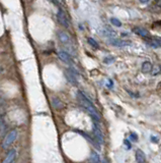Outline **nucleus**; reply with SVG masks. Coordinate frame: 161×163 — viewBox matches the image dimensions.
<instances>
[{"label": "nucleus", "mask_w": 161, "mask_h": 163, "mask_svg": "<svg viewBox=\"0 0 161 163\" xmlns=\"http://www.w3.org/2000/svg\"><path fill=\"white\" fill-rule=\"evenodd\" d=\"M103 163H110V162L107 161V158H104V159H103Z\"/></svg>", "instance_id": "a878e982"}, {"label": "nucleus", "mask_w": 161, "mask_h": 163, "mask_svg": "<svg viewBox=\"0 0 161 163\" xmlns=\"http://www.w3.org/2000/svg\"><path fill=\"white\" fill-rule=\"evenodd\" d=\"M16 137H17V131L16 130L10 131L9 133L5 136L4 140H3V143H2L3 149H8L10 146H11V145L14 143V141L16 140Z\"/></svg>", "instance_id": "f03ea898"}, {"label": "nucleus", "mask_w": 161, "mask_h": 163, "mask_svg": "<svg viewBox=\"0 0 161 163\" xmlns=\"http://www.w3.org/2000/svg\"><path fill=\"white\" fill-rule=\"evenodd\" d=\"M87 42H88L89 45H91L93 48H95V49H99V43H97L94 39H92V38H88V39H87Z\"/></svg>", "instance_id": "a211bd4d"}, {"label": "nucleus", "mask_w": 161, "mask_h": 163, "mask_svg": "<svg viewBox=\"0 0 161 163\" xmlns=\"http://www.w3.org/2000/svg\"><path fill=\"white\" fill-rule=\"evenodd\" d=\"M15 157H16V151L14 149H12V150L9 151V153L7 154V156L5 157V159L3 160L2 163H12L14 161Z\"/></svg>", "instance_id": "f8f14e48"}, {"label": "nucleus", "mask_w": 161, "mask_h": 163, "mask_svg": "<svg viewBox=\"0 0 161 163\" xmlns=\"http://www.w3.org/2000/svg\"><path fill=\"white\" fill-rule=\"evenodd\" d=\"M124 143H125L126 146H127V149H128V150H130V149H131V143H130V141L126 139V140L124 141Z\"/></svg>", "instance_id": "4be33fe9"}, {"label": "nucleus", "mask_w": 161, "mask_h": 163, "mask_svg": "<svg viewBox=\"0 0 161 163\" xmlns=\"http://www.w3.org/2000/svg\"><path fill=\"white\" fill-rule=\"evenodd\" d=\"M57 36H58L59 41H60L62 44H69L70 41H71L70 36L66 32H64V31H59L57 33Z\"/></svg>", "instance_id": "423d86ee"}, {"label": "nucleus", "mask_w": 161, "mask_h": 163, "mask_svg": "<svg viewBox=\"0 0 161 163\" xmlns=\"http://www.w3.org/2000/svg\"><path fill=\"white\" fill-rule=\"evenodd\" d=\"M149 45L153 48H159L161 47V38H155V39H152L149 42Z\"/></svg>", "instance_id": "4468645a"}, {"label": "nucleus", "mask_w": 161, "mask_h": 163, "mask_svg": "<svg viewBox=\"0 0 161 163\" xmlns=\"http://www.w3.org/2000/svg\"><path fill=\"white\" fill-rule=\"evenodd\" d=\"M58 57L60 58L62 61L66 62V63H73L71 55H70L69 53H67V52H65V51L58 52Z\"/></svg>", "instance_id": "1a4fd4ad"}, {"label": "nucleus", "mask_w": 161, "mask_h": 163, "mask_svg": "<svg viewBox=\"0 0 161 163\" xmlns=\"http://www.w3.org/2000/svg\"><path fill=\"white\" fill-rule=\"evenodd\" d=\"M103 33L104 36H107V38H115L117 37V32H115V30L111 29L110 27H104L103 30Z\"/></svg>", "instance_id": "ddd939ff"}, {"label": "nucleus", "mask_w": 161, "mask_h": 163, "mask_svg": "<svg viewBox=\"0 0 161 163\" xmlns=\"http://www.w3.org/2000/svg\"><path fill=\"white\" fill-rule=\"evenodd\" d=\"M0 72H1V68H0Z\"/></svg>", "instance_id": "bb28decb"}, {"label": "nucleus", "mask_w": 161, "mask_h": 163, "mask_svg": "<svg viewBox=\"0 0 161 163\" xmlns=\"http://www.w3.org/2000/svg\"><path fill=\"white\" fill-rule=\"evenodd\" d=\"M48 1H50L51 3H53V4L57 5L58 7H59V6H60V3H59V1H58V0H48Z\"/></svg>", "instance_id": "5701e85b"}, {"label": "nucleus", "mask_w": 161, "mask_h": 163, "mask_svg": "<svg viewBox=\"0 0 161 163\" xmlns=\"http://www.w3.org/2000/svg\"><path fill=\"white\" fill-rule=\"evenodd\" d=\"M93 134H94V137H95L97 143L99 144H103V133L99 127L96 124L93 126Z\"/></svg>", "instance_id": "6e6552de"}, {"label": "nucleus", "mask_w": 161, "mask_h": 163, "mask_svg": "<svg viewBox=\"0 0 161 163\" xmlns=\"http://www.w3.org/2000/svg\"><path fill=\"white\" fill-rule=\"evenodd\" d=\"M111 25L115 26V27H121L122 26L121 20L118 19H115V17H111Z\"/></svg>", "instance_id": "6ab92c4d"}, {"label": "nucleus", "mask_w": 161, "mask_h": 163, "mask_svg": "<svg viewBox=\"0 0 161 163\" xmlns=\"http://www.w3.org/2000/svg\"><path fill=\"white\" fill-rule=\"evenodd\" d=\"M152 66H153V64L150 61H144L142 63L141 71H142L143 74H151Z\"/></svg>", "instance_id": "9b49d317"}, {"label": "nucleus", "mask_w": 161, "mask_h": 163, "mask_svg": "<svg viewBox=\"0 0 161 163\" xmlns=\"http://www.w3.org/2000/svg\"><path fill=\"white\" fill-rule=\"evenodd\" d=\"M64 75H65L66 79H68V82H69V83H71L72 85L76 86L77 84H78V81H77L76 75L71 71V69H66V71H64Z\"/></svg>", "instance_id": "39448f33"}, {"label": "nucleus", "mask_w": 161, "mask_h": 163, "mask_svg": "<svg viewBox=\"0 0 161 163\" xmlns=\"http://www.w3.org/2000/svg\"><path fill=\"white\" fill-rule=\"evenodd\" d=\"M90 161L92 163H99V156L97 155V153L92 152L91 156H90Z\"/></svg>", "instance_id": "f3484780"}, {"label": "nucleus", "mask_w": 161, "mask_h": 163, "mask_svg": "<svg viewBox=\"0 0 161 163\" xmlns=\"http://www.w3.org/2000/svg\"><path fill=\"white\" fill-rule=\"evenodd\" d=\"M135 158H136V162H137V163H145V161H146L145 153L141 150V149H137Z\"/></svg>", "instance_id": "9d476101"}, {"label": "nucleus", "mask_w": 161, "mask_h": 163, "mask_svg": "<svg viewBox=\"0 0 161 163\" xmlns=\"http://www.w3.org/2000/svg\"><path fill=\"white\" fill-rule=\"evenodd\" d=\"M130 140L137 142V141H138V136H137V134H135V133L130 134Z\"/></svg>", "instance_id": "412c9836"}, {"label": "nucleus", "mask_w": 161, "mask_h": 163, "mask_svg": "<svg viewBox=\"0 0 161 163\" xmlns=\"http://www.w3.org/2000/svg\"><path fill=\"white\" fill-rule=\"evenodd\" d=\"M151 141H152V142H154V143H157V142H158V139H157L156 137L152 136V137H151Z\"/></svg>", "instance_id": "b1692460"}, {"label": "nucleus", "mask_w": 161, "mask_h": 163, "mask_svg": "<svg viewBox=\"0 0 161 163\" xmlns=\"http://www.w3.org/2000/svg\"><path fill=\"white\" fill-rule=\"evenodd\" d=\"M108 44L113 45L115 47H126V46H129L131 43L129 41H125V40H122V39H115V38H110V40L107 41Z\"/></svg>", "instance_id": "20e7f679"}, {"label": "nucleus", "mask_w": 161, "mask_h": 163, "mask_svg": "<svg viewBox=\"0 0 161 163\" xmlns=\"http://www.w3.org/2000/svg\"><path fill=\"white\" fill-rule=\"evenodd\" d=\"M57 19H58V23L60 24L61 26H63L64 28H69L70 23H69L68 17H67V15H66L64 10L61 8H59V10H58Z\"/></svg>", "instance_id": "7ed1b4c3"}, {"label": "nucleus", "mask_w": 161, "mask_h": 163, "mask_svg": "<svg viewBox=\"0 0 161 163\" xmlns=\"http://www.w3.org/2000/svg\"><path fill=\"white\" fill-rule=\"evenodd\" d=\"M77 99H78L79 103L81 104L83 107H84L87 111H88V113L93 117L94 119H95L96 121H99L100 120V115H99V111H97L96 108L94 107L92 102L90 101L88 98H86V96L83 94L82 92L79 91L78 93H77Z\"/></svg>", "instance_id": "f257e3e1"}, {"label": "nucleus", "mask_w": 161, "mask_h": 163, "mask_svg": "<svg viewBox=\"0 0 161 163\" xmlns=\"http://www.w3.org/2000/svg\"><path fill=\"white\" fill-rule=\"evenodd\" d=\"M114 61H115V58L114 57H107V58H104V60H103L104 63H107V64L113 63Z\"/></svg>", "instance_id": "aec40b11"}, {"label": "nucleus", "mask_w": 161, "mask_h": 163, "mask_svg": "<svg viewBox=\"0 0 161 163\" xmlns=\"http://www.w3.org/2000/svg\"><path fill=\"white\" fill-rule=\"evenodd\" d=\"M133 32L135 34L139 35L140 37H143V38H150V33L149 31H147L144 28H141V27H135L133 29Z\"/></svg>", "instance_id": "0eeeda50"}, {"label": "nucleus", "mask_w": 161, "mask_h": 163, "mask_svg": "<svg viewBox=\"0 0 161 163\" xmlns=\"http://www.w3.org/2000/svg\"><path fill=\"white\" fill-rule=\"evenodd\" d=\"M161 74V66L159 64H155L152 66V71H151V75H158Z\"/></svg>", "instance_id": "dca6fc26"}, {"label": "nucleus", "mask_w": 161, "mask_h": 163, "mask_svg": "<svg viewBox=\"0 0 161 163\" xmlns=\"http://www.w3.org/2000/svg\"><path fill=\"white\" fill-rule=\"evenodd\" d=\"M53 106L56 109H62V108H64V103H63L59 98H54L53 99Z\"/></svg>", "instance_id": "2eb2a0df"}, {"label": "nucleus", "mask_w": 161, "mask_h": 163, "mask_svg": "<svg viewBox=\"0 0 161 163\" xmlns=\"http://www.w3.org/2000/svg\"><path fill=\"white\" fill-rule=\"evenodd\" d=\"M140 2L143 3V4H145V3H148L149 2V0H139Z\"/></svg>", "instance_id": "393cba45"}]
</instances>
